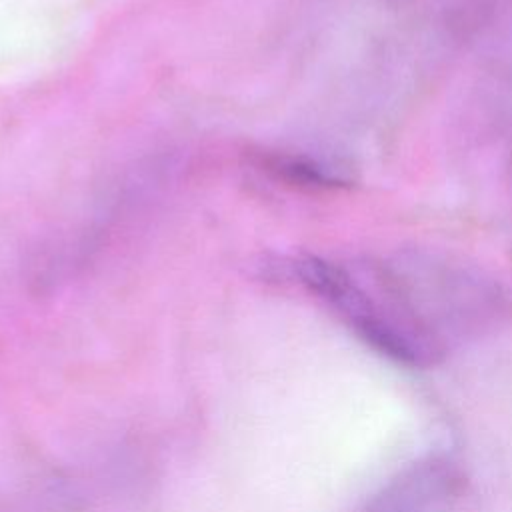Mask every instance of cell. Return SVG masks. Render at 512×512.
Segmentation results:
<instances>
[{"instance_id":"2","label":"cell","mask_w":512,"mask_h":512,"mask_svg":"<svg viewBox=\"0 0 512 512\" xmlns=\"http://www.w3.org/2000/svg\"><path fill=\"white\" fill-rule=\"evenodd\" d=\"M272 168L286 180L314 186V188H340L348 184V178L334 166L322 164L302 156H276Z\"/></svg>"},{"instance_id":"1","label":"cell","mask_w":512,"mask_h":512,"mask_svg":"<svg viewBox=\"0 0 512 512\" xmlns=\"http://www.w3.org/2000/svg\"><path fill=\"white\" fill-rule=\"evenodd\" d=\"M464 480L450 462L414 466L376 496L372 512H456Z\"/></svg>"}]
</instances>
